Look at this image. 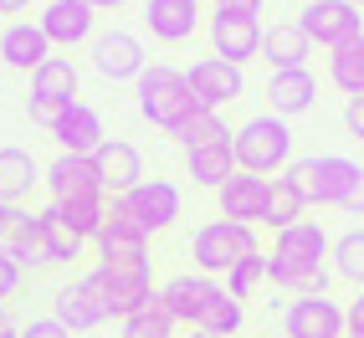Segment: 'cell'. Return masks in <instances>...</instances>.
Segmentation results:
<instances>
[{"label": "cell", "mask_w": 364, "mask_h": 338, "mask_svg": "<svg viewBox=\"0 0 364 338\" xmlns=\"http://www.w3.org/2000/svg\"><path fill=\"white\" fill-rule=\"evenodd\" d=\"M328 251H333V241L318 221L287 226V231H277V246L267 251V282L287 287L298 298H328V272H323Z\"/></svg>", "instance_id": "6da1fadb"}, {"label": "cell", "mask_w": 364, "mask_h": 338, "mask_svg": "<svg viewBox=\"0 0 364 338\" xmlns=\"http://www.w3.org/2000/svg\"><path fill=\"white\" fill-rule=\"evenodd\" d=\"M52 41H46L41 21H11L6 31H0V62L16 67V72H36L41 62H52Z\"/></svg>", "instance_id": "d6986e66"}, {"label": "cell", "mask_w": 364, "mask_h": 338, "mask_svg": "<svg viewBox=\"0 0 364 338\" xmlns=\"http://www.w3.org/2000/svg\"><path fill=\"white\" fill-rule=\"evenodd\" d=\"M52 318H57L62 328H72V333H87V328L108 323V298H103V277H98V272H87L82 282L62 287V293H57V312H52Z\"/></svg>", "instance_id": "7c38bea8"}, {"label": "cell", "mask_w": 364, "mask_h": 338, "mask_svg": "<svg viewBox=\"0 0 364 338\" xmlns=\"http://www.w3.org/2000/svg\"><path fill=\"white\" fill-rule=\"evenodd\" d=\"M175 318H169V307L159 302V293H154V302H144L134 318H124V333L118 338H175Z\"/></svg>", "instance_id": "836d02e7"}, {"label": "cell", "mask_w": 364, "mask_h": 338, "mask_svg": "<svg viewBox=\"0 0 364 338\" xmlns=\"http://www.w3.org/2000/svg\"><path fill=\"white\" fill-rule=\"evenodd\" d=\"M31 0H0V16H16V11H26Z\"/></svg>", "instance_id": "f6af8a7d"}, {"label": "cell", "mask_w": 364, "mask_h": 338, "mask_svg": "<svg viewBox=\"0 0 364 338\" xmlns=\"http://www.w3.org/2000/svg\"><path fill=\"white\" fill-rule=\"evenodd\" d=\"M82 6H92V11H118V6H129V0H82Z\"/></svg>", "instance_id": "ee69618b"}, {"label": "cell", "mask_w": 364, "mask_h": 338, "mask_svg": "<svg viewBox=\"0 0 364 338\" xmlns=\"http://www.w3.org/2000/svg\"><path fill=\"white\" fill-rule=\"evenodd\" d=\"M328 261H333V272L344 277V282H359L364 287V226H354V231L338 236L333 251H328Z\"/></svg>", "instance_id": "e575fe53"}, {"label": "cell", "mask_w": 364, "mask_h": 338, "mask_svg": "<svg viewBox=\"0 0 364 338\" xmlns=\"http://www.w3.org/2000/svg\"><path fill=\"white\" fill-rule=\"evenodd\" d=\"M359 169H364V164H354V159H344V154H308V159H293V164H287L282 180L303 195V205H338V210H344L349 190H354V180H359Z\"/></svg>", "instance_id": "277c9868"}, {"label": "cell", "mask_w": 364, "mask_h": 338, "mask_svg": "<svg viewBox=\"0 0 364 338\" xmlns=\"http://www.w3.org/2000/svg\"><path fill=\"white\" fill-rule=\"evenodd\" d=\"M328 82L344 98H364V36H354L349 46L328 52Z\"/></svg>", "instance_id": "83f0119b"}, {"label": "cell", "mask_w": 364, "mask_h": 338, "mask_svg": "<svg viewBox=\"0 0 364 338\" xmlns=\"http://www.w3.org/2000/svg\"><path fill=\"white\" fill-rule=\"evenodd\" d=\"M16 293H21V267L0 251V307H6V298H16Z\"/></svg>", "instance_id": "74e56055"}, {"label": "cell", "mask_w": 364, "mask_h": 338, "mask_svg": "<svg viewBox=\"0 0 364 338\" xmlns=\"http://www.w3.org/2000/svg\"><path fill=\"white\" fill-rule=\"evenodd\" d=\"M205 36H210V57H221V62H252L262 57V16H241V11H210L205 21Z\"/></svg>", "instance_id": "52a82bcc"}, {"label": "cell", "mask_w": 364, "mask_h": 338, "mask_svg": "<svg viewBox=\"0 0 364 338\" xmlns=\"http://www.w3.org/2000/svg\"><path fill=\"white\" fill-rule=\"evenodd\" d=\"M185 338H210V333H200V328H190V333H185Z\"/></svg>", "instance_id": "c3c4849f"}, {"label": "cell", "mask_w": 364, "mask_h": 338, "mask_svg": "<svg viewBox=\"0 0 364 338\" xmlns=\"http://www.w3.org/2000/svg\"><path fill=\"white\" fill-rule=\"evenodd\" d=\"M241 323H247V312H241V302H236V298L226 293V287H215L196 328H200V333H210V338H231V333H241Z\"/></svg>", "instance_id": "4dcf8cb0"}, {"label": "cell", "mask_w": 364, "mask_h": 338, "mask_svg": "<svg viewBox=\"0 0 364 338\" xmlns=\"http://www.w3.org/2000/svg\"><path fill=\"white\" fill-rule=\"evenodd\" d=\"M92 246H98L103 256V272H124V267H149V236H144L134 221H129V210L113 200L108 210V221L103 231L92 236Z\"/></svg>", "instance_id": "ba28073f"}, {"label": "cell", "mask_w": 364, "mask_h": 338, "mask_svg": "<svg viewBox=\"0 0 364 338\" xmlns=\"http://www.w3.org/2000/svg\"><path fill=\"white\" fill-rule=\"evenodd\" d=\"M215 11H241V16H262V0H215Z\"/></svg>", "instance_id": "b9f144b4"}, {"label": "cell", "mask_w": 364, "mask_h": 338, "mask_svg": "<svg viewBox=\"0 0 364 338\" xmlns=\"http://www.w3.org/2000/svg\"><path fill=\"white\" fill-rule=\"evenodd\" d=\"M303 195H298V190L293 185H287V180H272V205H267V226H272V231H287V226H298L303 221Z\"/></svg>", "instance_id": "d590c367"}, {"label": "cell", "mask_w": 364, "mask_h": 338, "mask_svg": "<svg viewBox=\"0 0 364 338\" xmlns=\"http://www.w3.org/2000/svg\"><path fill=\"white\" fill-rule=\"evenodd\" d=\"M180 143H185V154H196V149H215V143H231V129H226V118L221 113H210V108H200L190 124L175 133Z\"/></svg>", "instance_id": "d6a6232c"}, {"label": "cell", "mask_w": 364, "mask_h": 338, "mask_svg": "<svg viewBox=\"0 0 364 338\" xmlns=\"http://www.w3.org/2000/svg\"><path fill=\"white\" fill-rule=\"evenodd\" d=\"M257 231L252 226H236V221H205L190 241V256H196V272L215 277V272H231L236 261L257 256Z\"/></svg>", "instance_id": "5b68a950"}, {"label": "cell", "mask_w": 364, "mask_h": 338, "mask_svg": "<svg viewBox=\"0 0 364 338\" xmlns=\"http://www.w3.org/2000/svg\"><path fill=\"white\" fill-rule=\"evenodd\" d=\"M41 236H46V256H52V267H62V261H77L82 246H87V241L57 215V205H46V210H41Z\"/></svg>", "instance_id": "f546056e"}, {"label": "cell", "mask_w": 364, "mask_h": 338, "mask_svg": "<svg viewBox=\"0 0 364 338\" xmlns=\"http://www.w3.org/2000/svg\"><path fill=\"white\" fill-rule=\"evenodd\" d=\"M349 6H364V0H349Z\"/></svg>", "instance_id": "681fc988"}, {"label": "cell", "mask_w": 364, "mask_h": 338, "mask_svg": "<svg viewBox=\"0 0 364 338\" xmlns=\"http://www.w3.org/2000/svg\"><path fill=\"white\" fill-rule=\"evenodd\" d=\"M6 221H11V205L0 200V236H6Z\"/></svg>", "instance_id": "7dc6e473"}, {"label": "cell", "mask_w": 364, "mask_h": 338, "mask_svg": "<svg viewBox=\"0 0 364 338\" xmlns=\"http://www.w3.org/2000/svg\"><path fill=\"white\" fill-rule=\"evenodd\" d=\"M21 338H72V328H62L57 318H31L21 328Z\"/></svg>", "instance_id": "f35d334b"}, {"label": "cell", "mask_w": 364, "mask_h": 338, "mask_svg": "<svg viewBox=\"0 0 364 338\" xmlns=\"http://www.w3.org/2000/svg\"><path fill=\"white\" fill-rule=\"evenodd\" d=\"M92 67H98V77L108 82H139L144 72H149V52H144V41L134 31H103L92 41Z\"/></svg>", "instance_id": "30bf717a"}, {"label": "cell", "mask_w": 364, "mask_h": 338, "mask_svg": "<svg viewBox=\"0 0 364 338\" xmlns=\"http://www.w3.org/2000/svg\"><path fill=\"white\" fill-rule=\"evenodd\" d=\"M41 180L52 185V200H87V195H108L98 180V164L87 154H57L41 169Z\"/></svg>", "instance_id": "2e32d148"}, {"label": "cell", "mask_w": 364, "mask_h": 338, "mask_svg": "<svg viewBox=\"0 0 364 338\" xmlns=\"http://www.w3.org/2000/svg\"><path fill=\"white\" fill-rule=\"evenodd\" d=\"M92 6H82V0H46V11H41V31H46V41H52V52L57 46H77V41H87L92 36Z\"/></svg>", "instance_id": "44dd1931"}, {"label": "cell", "mask_w": 364, "mask_h": 338, "mask_svg": "<svg viewBox=\"0 0 364 338\" xmlns=\"http://www.w3.org/2000/svg\"><path fill=\"white\" fill-rule=\"evenodd\" d=\"M308 57H313V41L303 36L298 21H277V26H267L262 62L272 67V72H298V67H308Z\"/></svg>", "instance_id": "cb8c5ba5"}, {"label": "cell", "mask_w": 364, "mask_h": 338, "mask_svg": "<svg viewBox=\"0 0 364 338\" xmlns=\"http://www.w3.org/2000/svg\"><path fill=\"white\" fill-rule=\"evenodd\" d=\"M215 200H221V221H236V226L267 221V205H272V180L236 169V175L215 190Z\"/></svg>", "instance_id": "4fadbf2b"}, {"label": "cell", "mask_w": 364, "mask_h": 338, "mask_svg": "<svg viewBox=\"0 0 364 338\" xmlns=\"http://www.w3.org/2000/svg\"><path fill=\"white\" fill-rule=\"evenodd\" d=\"M98 277H103L108 318H118V323L134 318L144 302H154V277H149V267H124V272H103V267H98Z\"/></svg>", "instance_id": "ac0fdd59"}, {"label": "cell", "mask_w": 364, "mask_h": 338, "mask_svg": "<svg viewBox=\"0 0 364 338\" xmlns=\"http://www.w3.org/2000/svg\"><path fill=\"white\" fill-rule=\"evenodd\" d=\"M267 103H272L277 118H298L318 103V82H313V72L298 67V72H272V82H267Z\"/></svg>", "instance_id": "d4e9b609"}, {"label": "cell", "mask_w": 364, "mask_h": 338, "mask_svg": "<svg viewBox=\"0 0 364 338\" xmlns=\"http://www.w3.org/2000/svg\"><path fill=\"white\" fill-rule=\"evenodd\" d=\"M185 169H190V180H196V185L221 190V185L236 175V149H231V143H215V149H196V154H185Z\"/></svg>", "instance_id": "f1b7e54d"}, {"label": "cell", "mask_w": 364, "mask_h": 338, "mask_svg": "<svg viewBox=\"0 0 364 338\" xmlns=\"http://www.w3.org/2000/svg\"><path fill=\"white\" fill-rule=\"evenodd\" d=\"M231 149H236V169L267 180V175H277L282 164H293V129H287V118H277V113H257L231 133Z\"/></svg>", "instance_id": "3957f363"}, {"label": "cell", "mask_w": 364, "mask_h": 338, "mask_svg": "<svg viewBox=\"0 0 364 338\" xmlns=\"http://www.w3.org/2000/svg\"><path fill=\"white\" fill-rule=\"evenodd\" d=\"M52 138L62 143V154H98L103 149V118H98V108H87V103H72L57 124H52Z\"/></svg>", "instance_id": "7402d4cb"}, {"label": "cell", "mask_w": 364, "mask_h": 338, "mask_svg": "<svg viewBox=\"0 0 364 338\" xmlns=\"http://www.w3.org/2000/svg\"><path fill=\"white\" fill-rule=\"evenodd\" d=\"M41 180V164L31 159V149H16V143H0V200L21 205L31 195V185Z\"/></svg>", "instance_id": "4316f807"}, {"label": "cell", "mask_w": 364, "mask_h": 338, "mask_svg": "<svg viewBox=\"0 0 364 338\" xmlns=\"http://www.w3.org/2000/svg\"><path fill=\"white\" fill-rule=\"evenodd\" d=\"M344 124H349V133L364 143V98H349V108H344Z\"/></svg>", "instance_id": "60d3db41"}, {"label": "cell", "mask_w": 364, "mask_h": 338, "mask_svg": "<svg viewBox=\"0 0 364 338\" xmlns=\"http://www.w3.org/2000/svg\"><path fill=\"white\" fill-rule=\"evenodd\" d=\"M0 251H6L21 272H26V267H52V256H46V236H41V210L11 205L6 236H0Z\"/></svg>", "instance_id": "9a60e30c"}, {"label": "cell", "mask_w": 364, "mask_h": 338, "mask_svg": "<svg viewBox=\"0 0 364 338\" xmlns=\"http://www.w3.org/2000/svg\"><path fill=\"white\" fill-rule=\"evenodd\" d=\"M118 205L129 210V221H134L144 236L169 231V226L180 221V210H185L180 185H175V180H144V185H134V190H129V195H118Z\"/></svg>", "instance_id": "8992f818"}, {"label": "cell", "mask_w": 364, "mask_h": 338, "mask_svg": "<svg viewBox=\"0 0 364 338\" xmlns=\"http://www.w3.org/2000/svg\"><path fill=\"white\" fill-rule=\"evenodd\" d=\"M0 338H21V328H11V318H6V307H0Z\"/></svg>", "instance_id": "bcb514c9"}, {"label": "cell", "mask_w": 364, "mask_h": 338, "mask_svg": "<svg viewBox=\"0 0 364 338\" xmlns=\"http://www.w3.org/2000/svg\"><path fill=\"white\" fill-rule=\"evenodd\" d=\"M92 164H98V180H103V190L113 200L129 195L134 185H144V154L129 138H103V149L92 154Z\"/></svg>", "instance_id": "e0dca14e"}, {"label": "cell", "mask_w": 364, "mask_h": 338, "mask_svg": "<svg viewBox=\"0 0 364 338\" xmlns=\"http://www.w3.org/2000/svg\"><path fill=\"white\" fill-rule=\"evenodd\" d=\"M262 282H267V251H257V256H247V261H236V267L226 272V293H231L236 302H247Z\"/></svg>", "instance_id": "8d00e7d4"}, {"label": "cell", "mask_w": 364, "mask_h": 338, "mask_svg": "<svg viewBox=\"0 0 364 338\" xmlns=\"http://www.w3.org/2000/svg\"><path fill=\"white\" fill-rule=\"evenodd\" d=\"M190 87H196L200 108L221 113L226 103H236L241 92H247V72H241L236 62H221V57H200L196 67H190Z\"/></svg>", "instance_id": "5bb4252c"}, {"label": "cell", "mask_w": 364, "mask_h": 338, "mask_svg": "<svg viewBox=\"0 0 364 338\" xmlns=\"http://www.w3.org/2000/svg\"><path fill=\"white\" fill-rule=\"evenodd\" d=\"M344 323H349V338H364V293L344 307Z\"/></svg>", "instance_id": "ab89813d"}, {"label": "cell", "mask_w": 364, "mask_h": 338, "mask_svg": "<svg viewBox=\"0 0 364 338\" xmlns=\"http://www.w3.org/2000/svg\"><path fill=\"white\" fill-rule=\"evenodd\" d=\"M344 210H349V215H364V169H359V180H354V190H349Z\"/></svg>", "instance_id": "7bdbcfd3"}, {"label": "cell", "mask_w": 364, "mask_h": 338, "mask_svg": "<svg viewBox=\"0 0 364 338\" xmlns=\"http://www.w3.org/2000/svg\"><path fill=\"white\" fill-rule=\"evenodd\" d=\"M144 26L154 41H190L200 26V0H144Z\"/></svg>", "instance_id": "603a6c76"}, {"label": "cell", "mask_w": 364, "mask_h": 338, "mask_svg": "<svg viewBox=\"0 0 364 338\" xmlns=\"http://www.w3.org/2000/svg\"><path fill=\"white\" fill-rule=\"evenodd\" d=\"M134 98H139L144 124H154V129H164V133H180L190 118L200 113V98H196V87H190V72L164 67V62H154V67L134 82Z\"/></svg>", "instance_id": "7a4b0ae2"}, {"label": "cell", "mask_w": 364, "mask_h": 338, "mask_svg": "<svg viewBox=\"0 0 364 338\" xmlns=\"http://www.w3.org/2000/svg\"><path fill=\"white\" fill-rule=\"evenodd\" d=\"M298 26H303L308 41L338 52V46H349L354 36H364V16H359V6H349V0H308Z\"/></svg>", "instance_id": "9c48e42d"}, {"label": "cell", "mask_w": 364, "mask_h": 338, "mask_svg": "<svg viewBox=\"0 0 364 338\" xmlns=\"http://www.w3.org/2000/svg\"><path fill=\"white\" fill-rule=\"evenodd\" d=\"M210 293H215V282L205 272H175V277L159 287V302L169 307V318H175V323L196 328L200 312H205V302H210Z\"/></svg>", "instance_id": "ffe728a7"}, {"label": "cell", "mask_w": 364, "mask_h": 338, "mask_svg": "<svg viewBox=\"0 0 364 338\" xmlns=\"http://www.w3.org/2000/svg\"><path fill=\"white\" fill-rule=\"evenodd\" d=\"M77 67H72V57H52V62H41L31 72V98L41 103H57V108H72L77 103Z\"/></svg>", "instance_id": "484cf974"}, {"label": "cell", "mask_w": 364, "mask_h": 338, "mask_svg": "<svg viewBox=\"0 0 364 338\" xmlns=\"http://www.w3.org/2000/svg\"><path fill=\"white\" fill-rule=\"evenodd\" d=\"M344 302L333 298H298L282 312V338H344Z\"/></svg>", "instance_id": "8fae6325"}, {"label": "cell", "mask_w": 364, "mask_h": 338, "mask_svg": "<svg viewBox=\"0 0 364 338\" xmlns=\"http://www.w3.org/2000/svg\"><path fill=\"white\" fill-rule=\"evenodd\" d=\"M57 205V215H62V221L72 226V231H77L82 241H92V236H98L103 231V221H108V195H87V200H52Z\"/></svg>", "instance_id": "1f68e13d"}]
</instances>
